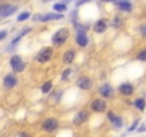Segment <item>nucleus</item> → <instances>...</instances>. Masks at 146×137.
I'll return each instance as SVG.
<instances>
[{
	"instance_id": "1",
	"label": "nucleus",
	"mask_w": 146,
	"mask_h": 137,
	"mask_svg": "<svg viewBox=\"0 0 146 137\" xmlns=\"http://www.w3.org/2000/svg\"><path fill=\"white\" fill-rule=\"evenodd\" d=\"M70 39H72V29L67 26H63V27H59L53 32V34L50 36V43L57 50V49L64 47Z\"/></svg>"
},
{
	"instance_id": "2",
	"label": "nucleus",
	"mask_w": 146,
	"mask_h": 137,
	"mask_svg": "<svg viewBox=\"0 0 146 137\" xmlns=\"http://www.w3.org/2000/svg\"><path fill=\"white\" fill-rule=\"evenodd\" d=\"M54 56H56V49L53 46H43L33 56V61L36 64L44 66V64H49L54 59Z\"/></svg>"
},
{
	"instance_id": "3",
	"label": "nucleus",
	"mask_w": 146,
	"mask_h": 137,
	"mask_svg": "<svg viewBox=\"0 0 146 137\" xmlns=\"http://www.w3.org/2000/svg\"><path fill=\"white\" fill-rule=\"evenodd\" d=\"M32 32H33V27H32V26H23V27H22V29H20V30H19V32H17L12 39H10V43L5 47V51L12 54V53L19 47V44L22 43V40H23V39H26Z\"/></svg>"
},
{
	"instance_id": "4",
	"label": "nucleus",
	"mask_w": 146,
	"mask_h": 137,
	"mask_svg": "<svg viewBox=\"0 0 146 137\" xmlns=\"http://www.w3.org/2000/svg\"><path fill=\"white\" fill-rule=\"evenodd\" d=\"M64 14L62 13H56V12H46V13H35L30 17L32 23H37V24H44V23H52V22H60L64 20Z\"/></svg>"
},
{
	"instance_id": "5",
	"label": "nucleus",
	"mask_w": 146,
	"mask_h": 137,
	"mask_svg": "<svg viewBox=\"0 0 146 137\" xmlns=\"http://www.w3.org/2000/svg\"><path fill=\"white\" fill-rule=\"evenodd\" d=\"M19 10H20V5L16 2H12V0L10 2L6 0V2L0 3V23L6 19H10L12 16H15Z\"/></svg>"
},
{
	"instance_id": "6",
	"label": "nucleus",
	"mask_w": 146,
	"mask_h": 137,
	"mask_svg": "<svg viewBox=\"0 0 146 137\" xmlns=\"http://www.w3.org/2000/svg\"><path fill=\"white\" fill-rule=\"evenodd\" d=\"M9 67H10V72H13L16 74H20V73L26 72L27 63H26V60L20 54L12 53L10 57H9Z\"/></svg>"
},
{
	"instance_id": "7",
	"label": "nucleus",
	"mask_w": 146,
	"mask_h": 137,
	"mask_svg": "<svg viewBox=\"0 0 146 137\" xmlns=\"http://www.w3.org/2000/svg\"><path fill=\"white\" fill-rule=\"evenodd\" d=\"M73 43H75L76 49L86 50L89 47V44H90L89 32H86V30H76V32H73Z\"/></svg>"
},
{
	"instance_id": "8",
	"label": "nucleus",
	"mask_w": 146,
	"mask_h": 137,
	"mask_svg": "<svg viewBox=\"0 0 146 137\" xmlns=\"http://www.w3.org/2000/svg\"><path fill=\"white\" fill-rule=\"evenodd\" d=\"M59 127H60V121L57 117H46L40 123V130L44 133H54L59 130Z\"/></svg>"
},
{
	"instance_id": "9",
	"label": "nucleus",
	"mask_w": 146,
	"mask_h": 137,
	"mask_svg": "<svg viewBox=\"0 0 146 137\" xmlns=\"http://www.w3.org/2000/svg\"><path fill=\"white\" fill-rule=\"evenodd\" d=\"M90 30H92L95 34H98V36L105 34V33L109 30V19H106V17H99V19H96V20L92 23Z\"/></svg>"
},
{
	"instance_id": "10",
	"label": "nucleus",
	"mask_w": 146,
	"mask_h": 137,
	"mask_svg": "<svg viewBox=\"0 0 146 137\" xmlns=\"http://www.w3.org/2000/svg\"><path fill=\"white\" fill-rule=\"evenodd\" d=\"M113 6L117 10V13H123V14H132L135 10V5L132 0H115Z\"/></svg>"
},
{
	"instance_id": "11",
	"label": "nucleus",
	"mask_w": 146,
	"mask_h": 137,
	"mask_svg": "<svg viewBox=\"0 0 146 137\" xmlns=\"http://www.w3.org/2000/svg\"><path fill=\"white\" fill-rule=\"evenodd\" d=\"M17 84H19V77H17V74L13 73V72L6 73V74L3 76V79H2V86H3V89L7 90V92L16 89Z\"/></svg>"
},
{
	"instance_id": "12",
	"label": "nucleus",
	"mask_w": 146,
	"mask_h": 137,
	"mask_svg": "<svg viewBox=\"0 0 146 137\" xmlns=\"http://www.w3.org/2000/svg\"><path fill=\"white\" fill-rule=\"evenodd\" d=\"M93 79L90 77V76H88V74H80V76H78V79H76V82H75V84H76V87L79 89V90H82V92H89V90H92L93 89Z\"/></svg>"
},
{
	"instance_id": "13",
	"label": "nucleus",
	"mask_w": 146,
	"mask_h": 137,
	"mask_svg": "<svg viewBox=\"0 0 146 137\" xmlns=\"http://www.w3.org/2000/svg\"><path fill=\"white\" fill-rule=\"evenodd\" d=\"M115 93H116L115 87H113L110 83H108V82L99 84V87H98V94H99V97H102V99H105V100L113 99V97H115Z\"/></svg>"
},
{
	"instance_id": "14",
	"label": "nucleus",
	"mask_w": 146,
	"mask_h": 137,
	"mask_svg": "<svg viewBox=\"0 0 146 137\" xmlns=\"http://www.w3.org/2000/svg\"><path fill=\"white\" fill-rule=\"evenodd\" d=\"M76 57H78V49L76 47H67L62 53V63L64 66H72L76 61Z\"/></svg>"
},
{
	"instance_id": "15",
	"label": "nucleus",
	"mask_w": 146,
	"mask_h": 137,
	"mask_svg": "<svg viewBox=\"0 0 146 137\" xmlns=\"http://www.w3.org/2000/svg\"><path fill=\"white\" fill-rule=\"evenodd\" d=\"M106 116H108V120L110 121V126L113 127V130H120L125 126L123 117L116 114L113 110H106Z\"/></svg>"
},
{
	"instance_id": "16",
	"label": "nucleus",
	"mask_w": 146,
	"mask_h": 137,
	"mask_svg": "<svg viewBox=\"0 0 146 137\" xmlns=\"http://www.w3.org/2000/svg\"><path fill=\"white\" fill-rule=\"evenodd\" d=\"M108 110V103L102 97H96L90 101V111L93 113H106Z\"/></svg>"
},
{
	"instance_id": "17",
	"label": "nucleus",
	"mask_w": 146,
	"mask_h": 137,
	"mask_svg": "<svg viewBox=\"0 0 146 137\" xmlns=\"http://www.w3.org/2000/svg\"><path fill=\"white\" fill-rule=\"evenodd\" d=\"M89 117H90V111L89 110H79V111L75 113V116H73L72 123H73V126H82V124H85L89 120Z\"/></svg>"
},
{
	"instance_id": "18",
	"label": "nucleus",
	"mask_w": 146,
	"mask_h": 137,
	"mask_svg": "<svg viewBox=\"0 0 146 137\" xmlns=\"http://www.w3.org/2000/svg\"><path fill=\"white\" fill-rule=\"evenodd\" d=\"M125 23H126V20L122 16V13H115L113 17L109 20V27L113 29V30H120L125 26Z\"/></svg>"
},
{
	"instance_id": "19",
	"label": "nucleus",
	"mask_w": 146,
	"mask_h": 137,
	"mask_svg": "<svg viewBox=\"0 0 146 137\" xmlns=\"http://www.w3.org/2000/svg\"><path fill=\"white\" fill-rule=\"evenodd\" d=\"M117 93L123 97H130L133 93H135V86L130 83V82H123L119 84L117 87Z\"/></svg>"
},
{
	"instance_id": "20",
	"label": "nucleus",
	"mask_w": 146,
	"mask_h": 137,
	"mask_svg": "<svg viewBox=\"0 0 146 137\" xmlns=\"http://www.w3.org/2000/svg\"><path fill=\"white\" fill-rule=\"evenodd\" d=\"M73 72H75V68H73L72 66H66L63 68V72L60 73V83H67L73 74Z\"/></svg>"
},
{
	"instance_id": "21",
	"label": "nucleus",
	"mask_w": 146,
	"mask_h": 137,
	"mask_svg": "<svg viewBox=\"0 0 146 137\" xmlns=\"http://www.w3.org/2000/svg\"><path fill=\"white\" fill-rule=\"evenodd\" d=\"M52 9H53V12H56V13H62V14H66V13L69 12V6L64 5L63 2H60V0H57V2L53 3Z\"/></svg>"
},
{
	"instance_id": "22",
	"label": "nucleus",
	"mask_w": 146,
	"mask_h": 137,
	"mask_svg": "<svg viewBox=\"0 0 146 137\" xmlns=\"http://www.w3.org/2000/svg\"><path fill=\"white\" fill-rule=\"evenodd\" d=\"M53 87H54L53 80H44L40 86V93L42 94H50L53 92Z\"/></svg>"
},
{
	"instance_id": "23",
	"label": "nucleus",
	"mask_w": 146,
	"mask_h": 137,
	"mask_svg": "<svg viewBox=\"0 0 146 137\" xmlns=\"http://www.w3.org/2000/svg\"><path fill=\"white\" fill-rule=\"evenodd\" d=\"M32 14H33V13H32L30 10L19 12V13H17V16H16V22H17V23H26L27 20H30Z\"/></svg>"
},
{
	"instance_id": "24",
	"label": "nucleus",
	"mask_w": 146,
	"mask_h": 137,
	"mask_svg": "<svg viewBox=\"0 0 146 137\" xmlns=\"http://www.w3.org/2000/svg\"><path fill=\"white\" fill-rule=\"evenodd\" d=\"M132 104H133L135 109H137L139 111H145V109H146V100H145L143 97H137Z\"/></svg>"
},
{
	"instance_id": "25",
	"label": "nucleus",
	"mask_w": 146,
	"mask_h": 137,
	"mask_svg": "<svg viewBox=\"0 0 146 137\" xmlns=\"http://www.w3.org/2000/svg\"><path fill=\"white\" fill-rule=\"evenodd\" d=\"M135 59H136L137 61L146 63V47H142V49H139V50L136 51V54H135Z\"/></svg>"
},
{
	"instance_id": "26",
	"label": "nucleus",
	"mask_w": 146,
	"mask_h": 137,
	"mask_svg": "<svg viewBox=\"0 0 146 137\" xmlns=\"http://www.w3.org/2000/svg\"><path fill=\"white\" fill-rule=\"evenodd\" d=\"M136 32L142 39H146V22H140L136 27Z\"/></svg>"
},
{
	"instance_id": "27",
	"label": "nucleus",
	"mask_w": 146,
	"mask_h": 137,
	"mask_svg": "<svg viewBox=\"0 0 146 137\" xmlns=\"http://www.w3.org/2000/svg\"><path fill=\"white\" fill-rule=\"evenodd\" d=\"M93 2H95V0H75V7L76 9H80L85 5H89V3H93Z\"/></svg>"
},
{
	"instance_id": "28",
	"label": "nucleus",
	"mask_w": 146,
	"mask_h": 137,
	"mask_svg": "<svg viewBox=\"0 0 146 137\" xmlns=\"http://www.w3.org/2000/svg\"><path fill=\"white\" fill-rule=\"evenodd\" d=\"M9 30L7 29H2V30H0V43H2V41H5L7 37H9Z\"/></svg>"
},
{
	"instance_id": "29",
	"label": "nucleus",
	"mask_w": 146,
	"mask_h": 137,
	"mask_svg": "<svg viewBox=\"0 0 146 137\" xmlns=\"http://www.w3.org/2000/svg\"><path fill=\"white\" fill-rule=\"evenodd\" d=\"M62 94H63V92H62V90H56V93H53V94H52V100H54V101L57 103V101L60 100Z\"/></svg>"
},
{
	"instance_id": "30",
	"label": "nucleus",
	"mask_w": 146,
	"mask_h": 137,
	"mask_svg": "<svg viewBox=\"0 0 146 137\" xmlns=\"http://www.w3.org/2000/svg\"><path fill=\"white\" fill-rule=\"evenodd\" d=\"M137 124H139V119H136V120L133 121V124H132V126H130L127 130H129V131H133V130H136V128H137Z\"/></svg>"
},
{
	"instance_id": "31",
	"label": "nucleus",
	"mask_w": 146,
	"mask_h": 137,
	"mask_svg": "<svg viewBox=\"0 0 146 137\" xmlns=\"http://www.w3.org/2000/svg\"><path fill=\"white\" fill-rule=\"evenodd\" d=\"M17 137H33L29 131H20L19 134H17Z\"/></svg>"
},
{
	"instance_id": "32",
	"label": "nucleus",
	"mask_w": 146,
	"mask_h": 137,
	"mask_svg": "<svg viewBox=\"0 0 146 137\" xmlns=\"http://www.w3.org/2000/svg\"><path fill=\"white\" fill-rule=\"evenodd\" d=\"M60 2H63L64 5H67V6H69L70 3H75V0H60Z\"/></svg>"
},
{
	"instance_id": "33",
	"label": "nucleus",
	"mask_w": 146,
	"mask_h": 137,
	"mask_svg": "<svg viewBox=\"0 0 146 137\" xmlns=\"http://www.w3.org/2000/svg\"><path fill=\"white\" fill-rule=\"evenodd\" d=\"M42 3H54V2H57V0H40Z\"/></svg>"
},
{
	"instance_id": "34",
	"label": "nucleus",
	"mask_w": 146,
	"mask_h": 137,
	"mask_svg": "<svg viewBox=\"0 0 146 137\" xmlns=\"http://www.w3.org/2000/svg\"><path fill=\"white\" fill-rule=\"evenodd\" d=\"M113 2L115 0H100V3H110V5H113Z\"/></svg>"
},
{
	"instance_id": "35",
	"label": "nucleus",
	"mask_w": 146,
	"mask_h": 137,
	"mask_svg": "<svg viewBox=\"0 0 146 137\" xmlns=\"http://www.w3.org/2000/svg\"><path fill=\"white\" fill-rule=\"evenodd\" d=\"M12 2H16V3H20V2H23V0H12Z\"/></svg>"
},
{
	"instance_id": "36",
	"label": "nucleus",
	"mask_w": 146,
	"mask_h": 137,
	"mask_svg": "<svg viewBox=\"0 0 146 137\" xmlns=\"http://www.w3.org/2000/svg\"><path fill=\"white\" fill-rule=\"evenodd\" d=\"M143 14H145V17H146V6H145V9H143Z\"/></svg>"
},
{
	"instance_id": "37",
	"label": "nucleus",
	"mask_w": 146,
	"mask_h": 137,
	"mask_svg": "<svg viewBox=\"0 0 146 137\" xmlns=\"http://www.w3.org/2000/svg\"><path fill=\"white\" fill-rule=\"evenodd\" d=\"M3 2H6V0H0V3H3Z\"/></svg>"
}]
</instances>
